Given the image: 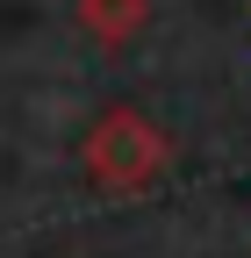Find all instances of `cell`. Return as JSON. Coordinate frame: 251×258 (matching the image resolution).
I'll return each mask as SVG.
<instances>
[{
    "mask_svg": "<svg viewBox=\"0 0 251 258\" xmlns=\"http://www.w3.org/2000/svg\"><path fill=\"white\" fill-rule=\"evenodd\" d=\"M158 165H165V137H158L144 115H130V108L108 115L101 129H93V144H86V172L101 179V186H115V194L158 179Z\"/></svg>",
    "mask_w": 251,
    "mask_h": 258,
    "instance_id": "1",
    "label": "cell"
},
{
    "mask_svg": "<svg viewBox=\"0 0 251 258\" xmlns=\"http://www.w3.org/2000/svg\"><path fill=\"white\" fill-rule=\"evenodd\" d=\"M79 22H86L101 43H122V36L144 22V0H79Z\"/></svg>",
    "mask_w": 251,
    "mask_h": 258,
    "instance_id": "2",
    "label": "cell"
}]
</instances>
